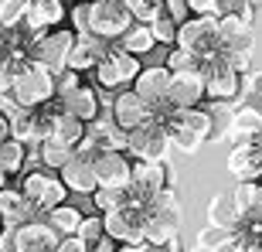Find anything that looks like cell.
<instances>
[{"mask_svg": "<svg viewBox=\"0 0 262 252\" xmlns=\"http://www.w3.org/2000/svg\"><path fill=\"white\" fill-rule=\"evenodd\" d=\"M167 130H170V140L181 154H198L204 143L214 140V116L208 109H174L170 116L164 119Z\"/></svg>", "mask_w": 262, "mask_h": 252, "instance_id": "cell-1", "label": "cell"}, {"mask_svg": "<svg viewBox=\"0 0 262 252\" xmlns=\"http://www.w3.org/2000/svg\"><path fill=\"white\" fill-rule=\"evenodd\" d=\"M218 31H222V55L245 75L255 51L252 20L242 17V14H225V17H218Z\"/></svg>", "mask_w": 262, "mask_h": 252, "instance_id": "cell-2", "label": "cell"}, {"mask_svg": "<svg viewBox=\"0 0 262 252\" xmlns=\"http://www.w3.org/2000/svg\"><path fill=\"white\" fill-rule=\"evenodd\" d=\"M20 191H24V198L34 204V212H38L41 218H45L48 212H55L58 204H65V198L72 194L65 187V181H61L58 171H48V167L28 171V174L20 177Z\"/></svg>", "mask_w": 262, "mask_h": 252, "instance_id": "cell-3", "label": "cell"}, {"mask_svg": "<svg viewBox=\"0 0 262 252\" xmlns=\"http://www.w3.org/2000/svg\"><path fill=\"white\" fill-rule=\"evenodd\" d=\"M177 48L191 51L194 58H211L222 51V31H218V17L214 14H191L177 31Z\"/></svg>", "mask_w": 262, "mask_h": 252, "instance_id": "cell-4", "label": "cell"}, {"mask_svg": "<svg viewBox=\"0 0 262 252\" xmlns=\"http://www.w3.org/2000/svg\"><path fill=\"white\" fill-rule=\"evenodd\" d=\"M170 146H174V140H170L167 123L160 116H154L150 123L129 130L126 154L133 157V160H154V164H164L167 157H170Z\"/></svg>", "mask_w": 262, "mask_h": 252, "instance_id": "cell-5", "label": "cell"}, {"mask_svg": "<svg viewBox=\"0 0 262 252\" xmlns=\"http://www.w3.org/2000/svg\"><path fill=\"white\" fill-rule=\"evenodd\" d=\"M10 96L17 99L24 109H38V106H48L55 102V72L38 61H28V68L17 75Z\"/></svg>", "mask_w": 262, "mask_h": 252, "instance_id": "cell-6", "label": "cell"}, {"mask_svg": "<svg viewBox=\"0 0 262 252\" xmlns=\"http://www.w3.org/2000/svg\"><path fill=\"white\" fill-rule=\"evenodd\" d=\"M143 68H140V58L129 55L123 48H109V55L96 65V86L106 89V92H123V89H133L136 75H140Z\"/></svg>", "mask_w": 262, "mask_h": 252, "instance_id": "cell-7", "label": "cell"}, {"mask_svg": "<svg viewBox=\"0 0 262 252\" xmlns=\"http://www.w3.org/2000/svg\"><path fill=\"white\" fill-rule=\"evenodd\" d=\"M201 72H204V86H208V99L211 102H232V99L242 96V72L225 58L222 51L204 58Z\"/></svg>", "mask_w": 262, "mask_h": 252, "instance_id": "cell-8", "label": "cell"}, {"mask_svg": "<svg viewBox=\"0 0 262 252\" xmlns=\"http://www.w3.org/2000/svg\"><path fill=\"white\" fill-rule=\"evenodd\" d=\"M133 24L136 20L126 10L123 0H92V24H89V34H96V38L113 45V41H119Z\"/></svg>", "mask_w": 262, "mask_h": 252, "instance_id": "cell-9", "label": "cell"}, {"mask_svg": "<svg viewBox=\"0 0 262 252\" xmlns=\"http://www.w3.org/2000/svg\"><path fill=\"white\" fill-rule=\"evenodd\" d=\"M170 68L167 65H150V68H143L140 75H136V82H133V92L140 99H143L146 106H154V113L160 119H167L170 113H174V106H170Z\"/></svg>", "mask_w": 262, "mask_h": 252, "instance_id": "cell-10", "label": "cell"}, {"mask_svg": "<svg viewBox=\"0 0 262 252\" xmlns=\"http://www.w3.org/2000/svg\"><path fill=\"white\" fill-rule=\"evenodd\" d=\"M75 31L68 28H51L45 38H38L31 45V61H38V65L51 68L55 75L65 72L68 68V58H72V48H75Z\"/></svg>", "mask_w": 262, "mask_h": 252, "instance_id": "cell-11", "label": "cell"}, {"mask_svg": "<svg viewBox=\"0 0 262 252\" xmlns=\"http://www.w3.org/2000/svg\"><path fill=\"white\" fill-rule=\"evenodd\" d=\"M133 204L143 208L150 198H157L160 191L174 187V167L167 164H154V160H133Z\"/></svg>", "mask_w": 262, "mask_h": 252, "instance_id": "cell-12", "label": "cell"}, {"mask_svg": "<svg viewBox=\"0 0 262 252\" xmlns=\"http://www.w3.org/2000/svg\"><path fill=\"white\" fill-rule=\"evenodd\" d=\"M106 222V235L119 245H146V215L140 204H126L116 212L102 215Z\"/></svg>", "mask_w": 262, "mask_h": 252, "instance_id": "cell-13", "label": "cell"}, {"mask_svg": "<svg viewBox=\"0 0 262 252\" xmlns=\"http://www.w3.org/2000/svg\"><path fill=\"white\" fill-rule=\"evenodd\" d=\"M170 106L174 109H198L208 99V86H204V72L191 68V72H174L170 75Z\"/></svg>", "mask_w": 262, "mask_h": 252, "instance_id": "cell-14", "label": "cell"}, {"mask_svg": "<svg viewBox=\"0 0 262 252\" xmlns=\"http://www.w3.org/2000/svg\"><path fill=\"white\" fill-rule=\"evenodd\" d=\"M99 174V187H129L133 184V157L126 150H102L92 160Z\"/></svg>", "mask_w": 262, "mask_h": 252, "instance_id": "cell-15", "label": "cell"}, {"mask_svg": "<svg viewBox=\"0 0 262 252\" xmlns=\"http://www.w3.org/2000/svg\"><path fill=\"white\" fill-rule=\"evenodd\" d=\"M109 116H113V119H116V123L129 133V130H136V126L150 123V119H154L157 113H154V106H146L143 99L136 96L133 89H123V92H116V96H113Z\"/></svg>", "mask_w": 262, "mask_h": 252, "instance_id": "cell-16", "label": "cell"}, {"mask_svg": "<svg viewBox=\"0 0 262 252\" xmlns=\"http://www.w3.org/2000/svg\"><path fill=\"white\" fill-rule=\"evenodd\" d=\"M58 174H61V181H65V187L72 194H89V198H92V194L99 191V174H96V164H92L89 157L75 154Z\"/></svg>", "mask_w": 262, "mask_h": 252, "instance_id": "cell-17", "label": "cell"}, {"mask_svg": "<svg viewBox=\"0 0 262 252\" xmlns=\"http://www.w3.org/2000/svg\"><path fill=\"white\" fill-rule=\"evenodd\" d=\"M58 242H61V235L45 218H34V222L17 228V252H55Z\"/></svg>", "mask_w": 262, "mask_h": 252, "instance_id": "cell-18", "label": "cell"}, {"mask_svg": "<svg viewBox=\"0 0 262 252\" xmlns=\"http://www.w3.org/2000/svg\"><path fill=\"white\" fill-rule=\"evenodd\" d=\"M262 136V109L259 106H238L228 116V126H225L222 140H232V143H249Z\"/></svg>", "mask_w": 262, "mask_h": 252, "instance_id": "cell-19", "label": "cell"}, {"mask_svg": "<svg viewBox=\"0 0 262 252\" xmlns=\"http://www.w3.org/2000/svg\"><path fill=\"white\" fill-rule=\"evenodd\" d=\"M109 41L96 38V34H78L75 38V48H72V58H68V68H75L78 75L82 72H96V65L109 55Z\"/></svg>", "mask_w": 262, "mask_h": 252, "instance_id": "cell-20", "label": "cell"}, {"mask_svg": "<svg viewBox=\"0 0 262 252\" xmlns=\"http://www.w3.org/2000/svg\"><path fill=\"white\" fill-rule=\"evenodd\" d=\"M0 218H4L7 228H20V225L34 222L41 215L34 212V204L24 198L20 187H4V191H0Z\"/></svg>", "mask_w": 262, "mask_h": 252, "instance_id": "cell-21", "label": "cell"}, {"mask_svg": "<svg viewBox=\"0 0 262 252\" xmlns=\"http://www.w3.org/2000/svg\"><path fill=\"white\" fill-rule=\"evenodd\" d=\"M58 106L65 109V113H72V116H78L82 123H96V119L102 116V102H99V92H96L92 86H85V82H82V86H78L72 96L61 99Z\"/></svg>", "mask_w": 262, "mask_h": 252, "instance_id": "cell-22", "label": "cell"}, {"mask_svg": "<svg viewBox=\"0 0 262 252\" xmlns=\"http://www.w3.org/2000/svg\"><path fill=\"white\" fill-rule=\"evenodd\" d=\"M85 133H89V123H82L78 116H72V113H65V109H58V113L51 116V133H48V140H55V143L78 150V143L85 140Z\"/></svg>", "mask_w": 262, "mask_h": 252, "instance_id": "cell-23", "label": "cell"}, {"mask_svg": "<svg viewBox=\"0 0 262 252\" xmlns=\"http://www.w3.org/2000/svg\"><path fill=\"white\" fill-rule=\"evenodd\" d=\"M191 252H238V235L235 228H225V225H208L198 232Z\"/></svg>", "mask_w": 262, "mask_h": 252, "instance_id": "cell-24", "label": "cell"}, {"mask_svg": "<svg viewBox=\"0 0 262 252\" xmlns=\"http://www.w3.org/2000/svg\"><path fill=\"white\" fill-rule=\"evenodd\" d=\"M170 242H181V218L177 215H146V245H170Z\"/></svg>", "mask_w": 262, "mask_h": 252, "instance_id": "cell-25", "label": "cell"}, {"mask_svg": "<svg viewBox=\"0 0 262 252\" xmlns=\"http://www.w3.org/2000/svg\"><path fill=\"white\" fill-rule=\"evenodd\" d=\"M116 48L129 51V55H136V58H143V55H150V51L157 48V38H154V28L150 24H133V28L119 38Z\"/></svg>", "mask_w": 262, "mask_h": 252, "instance_id": "cell-26", "label": "cell"}, {"mask_svg": "<svg viewBox=\"0 0 262 252\" xmlns=\"http://www.w3.org/2000/svg\"><path fill=\"white\" fill-rule=\"evenodd\" d=\"M82 218H85V215H82V208H75V204H68V201L58 204L55 212L45 215V222H48L51 228L61 235V239H68V235H78V225H82Z\"/></svg>", "mask_w": 262, "mask_h": 252, "instance_id": "cell-27", "label": "cell"}, {"mask_svg": "<svg viewBox=\"0 0 262 252\" xmlns=\"http://www.w3.org/2000/svg\"><path fill=\"white\" fill-rule=\"evenodd\" d=\"M24 167H28V143L10 136L7 143H0V171L7 177H14V174H24Z\"/></svg>", "mask_w": 262, "mask_h": 252, "instance_id": "cell-28", "label": "cell"}, {"mask_svg": "<svg viewBox=\"0 0 262 252\" xmlns=\"http://www.w3.org/2000/svg\"><path fill=\"white\" fill-rule=\"evenodd\" d=\"M255 201H259V181H238V187L232 191L235 218H259L255 215Z\"/></svg>", "mask_w": 262, "mask_h": 252, "instance_id": "cell-29", "label": "cell"}, {"mask_svg": "<svg viewBox=\"0 0 262 252\" xmlns=\"http://www.w3.org/2000/svg\"><path fill=\"white\" fill-rule=\"evenodd\" d=\"M92 204H96L99 215L126 208V204H133V187H99V191L92 194Z\"/></svg>", "mask_w": 262, "mask_h": 252, "instance_id": "cell-30", "label": "cell"}, {"mask_svg": "<svg viewBox=\"0 0 262 252\" xmlns=\"http://www.w3.org/2000/svg\"><path fill=\"white\" fill-rule=\"evenodd\" d=\"M72 157H75V150L55 143V140H45V143L38 146V160H41V167H48V171H61Z\"/></svg>", "mask_w": 262, "mask_h": 252, "instance_id": "cell-31", "label": "cell"}, {"mask_svg": "<svg viewBox=\"0 0 262 252\" xmlns=\"http://www.w3.org/2000/svg\"><path fill=\"white\" fill-rule=\"evenodd\" d=\"M123 4H126L136 24H154L157 17L167 14V0H123Z\"/></svg>", "mask_w": 262, "mask_h": 252, "instance_id": "cell-32", "label": "cell"}, {"mask_svg": "<svg viewBox=\"0 0 262 252\" xmlns=\"http://www.w3.org/2000/svg\"><path fill=\"white\" fill-rule=\"evenodd\" d=\"M235 208H232V198H222L214 194L211 204H208V225H225V228H235Z\"/></svg>", "mask_w": 262, "mask_h": 252, "instance_id": "cell-33", "label": "cell"}, {"mask_svg": "<svg viewBox=\"0 0 262 252\" xmlns=\"http://www.w3.org/2000/svg\"><path fill=\"white\" fill-rule=\"evenodd\" d=\"M154 38H157V45H164V48H177V31H181V24H177L170 14H164V17H157L154 24Z\"/></svg>", "mask_w": 262, "mask_h": 252, "instance_id": "cell-34", "label": "cell"}, {"mask_svg": "<svg viewBox=\"0 0 262 252\" xmlns=\"http://www.w3.org/2000/svg\"><path fill=\"white\" fill-rule=\"evenodd\" d=\"M78 239L89 245H96L106 239V222H102V215H85L82 225H78Z\"/></svg>", "mask_w": 262, "mask_h": 252, "instance_id": "cell-35", "label": "cell"}, {"mask_svg": "<svg viewBox=\"0 0 262 252\" xmlns=\"http://www.w3.org/2000/svg\"><path fill=\"white\" fill-rule=\"evenodd\" d=\"M78 86H82V75H78L75 68H65V72H58V75H55V102H61L65 96H72Z\"/></svg>", "mask_w": 262, "mask_h": 252, "instance_id": "cell-36", "label": "cell"}, {"mask_svg": "<svg viewBox=\"0 0 262 252\" xmlns=\"http://www.w3.org/2000/svg\"><path fill=\"white\" fill-rule=\"evenodd\" d=\"M68 17H72V31H75V34H89V24H92V0L75 4V7L68 10Z\"/></svg>", "mask_w": 262, "mask_h": 252, "instance_id": "cell-37", "label": "cell"}, {"mask_svg": "<svg viewBox=\"0 0 262 252\" xmlns=\"http://www.w3.org/2000/svg\"><path fill=\"white\" fill-rule=\"evenodd\" d=\"M167 68H170V72H191V68H201V58H194V55L184 51V48H170Z\"/></svg>", "mask_w": 262, "mask_h": 252, "instance_id": "cell-38", "label": "cell"}, {"mask_svg": "<svg viewBox=\"0 0 262 252\" xmlns=\"http://www.w3.org/2000/svg\"><path fill=\"white\" fill-rule=\"evenodd\" d=\"M242 99H245V106H259L262 102V72H249L242 78Z\"/></svg>", "mask_w": 262, "mask_h": 252, "instance_id": "cell-39", "label": "cell"}, {"mask_svg": "<svg viewBox=\"0 0 262 252\" xmlns=\"http://www.w3.org/2000/svg\"><path fill=\"white\" fill-rule=\"evenodd\" d=\"M167 14L177 20V24H184L191 17V7H187V0H167Z\"/></svg>", "mask_w": 262, "mask_h": 252, "instance_id": "cell-40", "label": "cell"}, {"mask_svg": "<svg viewBox=\"0 0 262 252\" xmlns=\"http://www.w3.org/2000/svg\"><path fill=\"white\" fill-rule=\"evenodd\" d=\"M55 252H92V245L82 242L78 235H68V239H61V242H58V249H55Z\"/></svg>", "mask_w": 262, "mask_h": 252, "instance_id": "cell-41", "label": "cell"}, {"mask_svg": "<svg viewBox=\"0 0 262 252\" xmlns=\"http://www.w3.org/2000/svg\"><path fill=\"white\" fill-rule=\"evenodd\" d=\"M0 252H17V228H0Z\"/></svg>", "mask_w": 262, "mask_h": 252, "instance_id": "cell-42", "label": "cell"}, {"mask_svg": "<svg viewBox=\"0 0 262 252\" xmlns=\"http://www.w3.org/2000/svg\"><path fill=\"white\" fill-rule=\"evenodd\" d=\"M191 14H214L218 17V0H187Z\"/></svg>", "mask_w": 262, "mask_h": 252, "instance_id": "cell-43", "label": "cell"}, {"mask_svg": "<svg viewBox=\"0 0 262 252\" xmlns=\"http://www.w3.org/2000/svg\"><path fill=\"white\" fill-rule=\"evenodd\" d=\"M238 252H262V235H242L238 239Z\"/></svg>", "mask_w": 262, "mask_h": 252, "instance_id": "cell-44", "label": "cell"}, {"mask_svg": "<svg viewBox=\"0 0 262 252\" xmlns=\"http://www.w3.org/2000/svg\"><path fill=\"white\" fill-rule=\"evenodd\" d=\"M10 136H14V130H10V119L0 113V143H7Z\"/></svg>", "mask_w": 262, "mask_h": 252, "instance_id": "cell-45", "label": "cell"}, {"mask_svg": "<svg viewBox=\"0 0 262 252\" xmlns=\"http://www.w3.org/2000/svg\"><path fill=\"white\" fill-rule=\"evenodd\" d=\"M116 249H119V245L113 242L109 235H106V239H102V242H96V245H92V252H116Z\"/></svg>", "mask_w": 262, "mask_h": 252, "instance_id": "cell-46", "label": "cell"}, {"mask_svg": "<svg viewBox=\"0 0 262 252\" xmlns=\"http://www.w3.org/2000/svg\"><path fill=\"white\" fill-rule=\"evenodd\" d=\"M116 252H143V245H119Z\"/></svg>", "mask_w": 262, "mask_h": 252, "instance_id": "cell-47", "label": "cell"}, {"mask_svg": "<svg viewBox=\"0 0 262 252\" xmlns=\"http://www.w3.org/2000/svg\"><path fill=\"white\" fill-rule=\"evenodd\" d=\"M255 215L262 218V181H259V201H255Z\"/></svg>", "mask_w": 262, "mask_h": 252, "instance_id": "cell-48", "label": "cell"}, {"mask_svg": "<svg viewBox=\"0 0 262 252\" xmlns=\"http://www.w3.org/2000/svg\"><path fill=\"white\" fill-rule=\"evenodd\" d=\"M7 181H10V177L4 174V171H0V191H4V187H7Z\"/></svg>", "mask_w": 262, "mask_h": 252, "instance_id": "cell-49", "label": "cell"}, {"mask_svg": "<svg viewBox=\"0 0 262 252\" xmlns=\"http://www.w3.org/2000/svg\"><path fill=\"white\" fill-rule=\"evenodd\" d=\"M249 4H252V7H255V10H262V0H249Z\"/></svg>", "mask_w": 262, "mask_h": 252, "instance_id": "cell-50", "label": "cell"}, {"mask_svg": "<svg viewBox=\"0 0 262 252\" xmlns=\"http://www.w3.org/2000/svg\"><path fill=\"white\" fill-rule=\"evenodd\" d=\"M61 4H68V7H75V4H82V0H61Z\"/></svg>", "mask_w": 262, "mask_h": 252, "instance_id": "cell-51", "label": "cell"}, {"mask_svg": "<svg viewBox=\"0 0 262 252\" xmlns=\"http://www.w3.org/2000/svg\"><path fill=\"white\" fill-rule=\"evenodd\" d=\"M4 4H7V0H0V7H4Z\"/></svg>", "mask_w": 262, "mask_h": 252, "instance_id": "cell-52", "label": "cell"}, {"mask_svg": "<svg viewBox=\"0 0 262 252\" xmlns=\"http://www.w3.org/2000/svg\"><path fill=\"white\" fill-rule=\"evenodd\" d=\"M0 228H4V218H0Z\"/></svg>", "mask_w": 262, "mask_h": 252, "instance_id": "cell-53", "label": "cell"}, {"mask_svg": "<svg viewBox=\"0 0 262 252\" xmlns=\"http://www.w3.org/2000/svg\"><path fill=\"white\" fill-rule=\"evenodd\" d=\"M259 109H262V102H259Z\"/></svg>", "mask_w": 262, "mask_h": 252, "instance_id": "cell-54", "label": "cell"}, {"mask_svg": "<svg viewBox=\"0 0 262 252\" xmlns=\"http://www.w3.org/2000/svg\"><path fill=\"white\" fill-rule=\"evenodd\" d=\"M184 252H187V249H184Z\"/></svg>", "mask_w": 262, "mask_h": 252, "instance_id": "cell-55", "label": "cell"}]
</instances>
